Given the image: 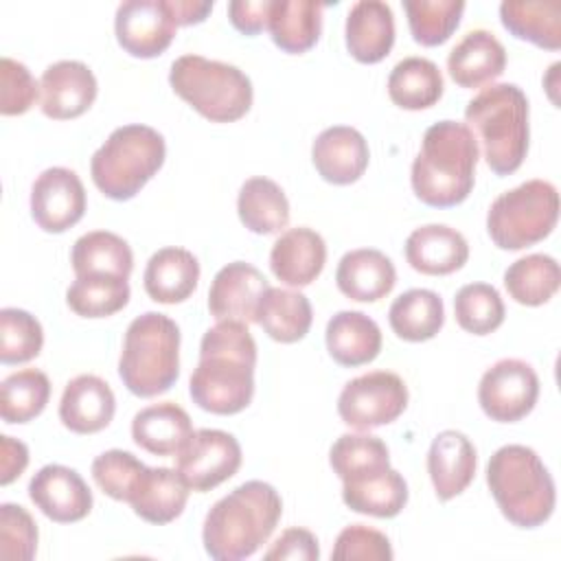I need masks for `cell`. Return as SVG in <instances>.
<instances>
[{
    "label": "cell",
    "instance_id": "obj_1",
    "mask_svg": "<svg viewBox=\"0 0 561 561\" xmlns=\"http://www.w3.org/2000/svg\"><path fill=\"white\" fill-rule=\"evenodd\" d=\"M256 342L248 324L224 320L210 327L199 344V362L191 375L193 403L213 414H237L254 397Z\"/></svg>",
    "mask_w": 561,
    "mask_h": 561
},
{
    "label": "cell",
    "instance_id": "obj_2",
    "mask_svg": "<svg viewBox=\"0 0 561 561\" xmlns=\"http://www.w3.org/2000/svg\"><path fill=\"white\" fill-rule=\"evenodd\" d=\"M280 515L283 500L278 491L263 480H248L206 513L204 550L217 561L252 557L270 539Z\"/></svg>",
    "mask_w": 561,
    "mask_h": 561
},
{
    "label": "cell",
    "instance_id": "obj_3",
    "mask_svg": "<svg viewBox=\"0 0 561 561\" xmlns=\"http://www.w3.org/2000/svg\"><path fill=\"white\" fill-rule=\"evenodd\" d=\"M478 140L458 121H438L425 129L421 149L412 162V191L434 208L465 202L476 182Z\"/></svg>",
    "mask_w": 561,
    "mask_h": 561
},
{
    "label": "cell",
    "instance_id": "obj_4",
    "mask_svg": "<svg viewBox=\"0 0 561 561\" xmlns=\"http://www.w3.org/2000/svg\"><path fill=\"white\" fill-rule=\"evenodd\" d=\"M465 125L476 131L495 175L515 173L528 153V99L515 83H493L465 107Z\"/></svg>",
    "mask_w": 561,
    "mask_h": 561
},
{
    "label": "cell",
    "instance_id": "obj_5",
    "mask_svg": "<svg viewBox=\"0 0 561 561\" xmlns=\"http://www.w3.org/2000/svg\"><path fill=\"white\" fill-rule=\"evenodd\" d=\"M486 484L513 526L537 528L554 511V480L537 451L526 445L500 447L486 462Z\"/></svg>",
    "mask_w": 561,
    "mask_h": 561
},
{
    "label": "cell",
    "instance_id": "obj_6",
    "mask_svg": "<svg viewBox=\"0 0 561 561\" xmlns=\"http://www.w3.org/2000/svg\"><path fill=\"white\" fill-rule=\"evenodd\" d=\"M125 388L142 399L167 392L180 375V329L164 313L147 311L125 331L118 359Z\"/></svg>",
    "mask_w": 561,
    "mask_h": 561
},
{
    "label": "cell",
    "instance_id": "obj_7",
    "mask_svg": "<svg viewBox=\"0 0 561 561\" xmlns=\"http://www.w3.org/2000/svg\"><path fill=\"white\" fill-rule=\"evenodd\" d=\"M164 156V138L153 127H116L90 160L92 182L110 199H131L160 171Z\"/></svg>",
    "mask_w": 561,
    "mask_h": 561
},
{
    "label": "cell",
    "instance_id": "obj_8",
    "mask_svg": "<svg viewBox=\"0 0 561 561\" xmlns=\"http://www.w3.org/2000/svg\"><path fill=\"white\" fill-rule=\"evenodd\" d=\"M173 92L213 123H232L252 107V81L232 64L182 55L171 64Z\"/></svg>",
    "mask_w": 561,
    "mask_h": 561
},
{
    "label": "cell",
    "instance_id": "obj_9",
    "mask_svg": "<svg viewBox=\"0 0 561 561\" xmlns=\"http://www.w3.org/2000/svg\"><path fill=\"white\" fill-rule=\"evenodd\" d=\"M559 219V193L546 180H528L497 195L486 213L491 241L502 250H524L543 241Z\"/></svg>",
    "mask_w": 561,
    "mask_h": 561
},
{
    "label": "cell",
    "instance_id": "obj_10",
    "mask_svg": "<svg viewBox=\"0 0 561 561\" xmlns=\"http://www.w3.org/2000/svg\"><path fill=\"white\" fill-rule=\"evenodd\" d=\"M408 408V386L390 370H373L351 379L337 397L340 419L359 432L397 421Z\"/></svg>",
    "mask_w": 561,
    "mask_h": 561
},
{
    "label": "cell",
    "instance_id": "obj_11",
    "mask_svg": "<svg viewBox=\"0 0 561 561\" xmlns=\"http://www.w3.org/2000/svg\"><path fill=\"white\" fill-rule=\"evenodd\" d=\"M539 397V377L535 368L515 357L495 362L484 370L478 386L482 412L497 423H515L530 414Z\"/></svg>",
    "mask_w": 561,
    "mask_h": 561
},
{
    "label": "cell",
    "instance_id": "obj_12",
    "mask_svg": "<svg viewBox=\"0 0 561 561\" xmlns=\"http://www.w3.org/2000/svg\"><path fill=\"white\" fill-rule=\"evenodd\" d=\"M241 467V445L224 430H197L188 443L178 451L175 469L191 491L206 493Z\"/></svg>",
    "mask_w": 561,
    "mask_h": 561
},
{
    "label": "cell",
    "instance_id": "obj_13",
    "mask_svg": "<svg viewBox=\"0 0 561 561\" xmlns=\"http://www.w3.org/2000/svg\"><path fill=\"white\" fill-rule=\"evenodd\" d=\"M116 39L125 53L140 59L162 55L175 37L178 20L171 0H125L114 18Z\"/></svg>",
    "mask_w": 561,
    "mask_h": 561
},
{
    "label": "cell",
    "instance_id": "obj_14",
    "mask_svg": "<svg viewBox=\"0 0 561 561\" xmlns=\"http://www.w3.org/2000/svg\"><path fill=\"white\" fill-rule=\"evenodd\" d=\"M85 213V188L66 167H50L31 186V217L46 232H66Z\"/></svg>",
    "mask_w": 561,
    "mask_h": 561
},
{
    "label": "cell",
    "instance_id": "obj_15",
    "mask_svg": "<svg viewBox=\"0 0 561 561\" xmlns=\"http://www.w3.org/2000/svg\"><path fill=\"white\" fill-rule=\"evenodd\" d=\"M267 287V278L254 265L232 261L224 265L210 283L208 311L217 322H256V311Z\"/></svg>",
    "mask_w": 561,
    "mask_h": 561
},
{
    "label": "cell",
    "instance_id": "obj_16",
    "mask_svg": "<svg viewBox=\"0 0 561 561\" xmlns=\"http://www.w3.org/2000/svg\"><path fill=\"white\" fill-rule=\"evenodd\" d=\"M31 502L53 522L72 524L92 511V491L70 467L46 465L28 482Z\"/></svg>",
    "mask_w": 561,
    "mask_h": 561
},
{
    "label": "cell",
    "instance_id": "obj_17",
    "mask_svg": "<svg viewBox=\"0 0 561 561\" xmlns=\"http://www.w3.org/2000/svg\"><path fill=\"white\" fill-rule=\"evenodd\" d=\"M94 72L77 59H61L50 64L42 79V112L55 121L77 118L90 110L96 99Z\"/></svg>",
    "mask_w": 561,
    "mask_h": 561
},
{
    "label": "cell",
    "instance_id": "obj_18",
    "mask_svg": "<svg viewBox=\"0 0 561 561\" xmlns=\"http://www.w3.org/2000/svg\"><path fill=\"white\" fill-rule=\"evenodd\" d=\"M311 160L322 180L344 186L364 175L370 151L366 138L355 127L333 125L313 140Z\"/></svg>",
    "mask_w": 561,
    "mask_h": 561
},
{
    "label": "cell",
    "instance_id": "obj_19",
    "mask_svg": "<svg viewBox=\"0 0 561 561\" xmlns=\"http://www.w3.org/2000/svg\"><path fill=\"white\" fill-rule=\"evenodd\" d=\"M327 263L324 239L307 228L285 230L272 245L270 267L274 276L289 287H305L313 283Z\"/></svg>",
    "mask_w": 561,
    "mask_h": 561
},
{
    "label": "cell",
    "instance_id": "obj_20",
    "mask_svg": "<svg viewBox=\"0 0 561 561\" xmlns=\"http://www.w3.org/2000/svg\"><path fill=\"white\" fill-rule=\"evenodd\" d=\"M116 399L107 381L96 375H77L64 388L59 419L75 434H94L114 419Z\"/></svg>",
    "mask_w": 561,
    "mask_h": 561
},
{
    "label": "cell",
    "instance_id": "obj_21",
    "mask_svg": "<svg viewBox=\"0 0 561 561\" xmlns=\"http://www.w3.org/2000/svg\"><path fill=\"white\" fill-rule=\"evenodd\" d=\"M476 447L458 430H443L430 445L427 473L438 500L460 495L476 476Z\"/></svg>",
    "mask_w": 561,
    "mask_h": 561
},
{
    "label": "cell",
    "instance_id": "obj_22",
    "mask_svg": "<svg viewBox=\"0 0 561 561\" xmlns=\"http://www.w3.org/2000/svg\"><path fill=\"white\" fill-rule=\"evenodd\" d=\"M405 261L427 276H445L460 270L469 259L467 239L445 224H427L405 239Z\"/></svg>",
    "mask_w": 561,
    "mask_h": 561
},
{
    "label": "cell",
    "instance_id": "obj_23",
    "mask_svg": "<svg viewBox=\"0 0 561 561\" xmlns=\"http://www.w3.org/2000/svg\"><path fill=\"white\" fill-rule=\"evenodd\" d=\"M506 68L502 42L484 28L469 31L447 55V70L460 88H480L497 79Z\"/></svg>",
    "mask_w": 561,
    "mask_h": 561
},
{
    "label": "cell",
    "instance_id": "obj_24",
    "mask_svg": "<svg viewBox=\"0 0 561 561\" xmlns=\"http://www.w3.org/2000/svg\"><path fill=\"white\" fill-rule=\"evenodd\" d=\"M394 44V15L381 0H357L346 15V48L362 64L381 61Z\"/></svg>",
    "mask_w": 561,
    "mask_h": 561
},
{
    "label": "cell",
    "instance_id": "obj_25",
    "mask_svg": "<svg viewBox=\"0 0 561 561\" xmlns=\"http://www.w3.org/2000/svg\"><path fill=\"white\" fill-rule=\"evenodd\" d=\"M337 289L357 302H375L388 296L397 283L392 261L373 248L346 252L335 270Z\"/></svg>",
    "mask_w": 561,
    "mask_h": 561
},
{
    "label": "cell",
    "instance_id": "obj_26",
    "mask_svg": "<svg viewBox=\"0 0 561 561\" xmlns=\"http://www.w3.org/2000/svg\"><path fill=\"white\" fill-rule=\"evenodd\" d=\"M191 436V416L173 401L147 405L131 421L134 443L156 456H178Z\"/></svg>",
    "mask_w": 561,
    "mask_h": 561
},
{
    "label": "cell",
    "instance_id": "obj_27",
    "mask_svg": "<svg viewBox=\"0 0 561 561\" xmlns=\"http://www.w3.org/2000/svg\"><path fill=\"white\" fill-rule=\"evenodd\" d=\"M199 280V263L193 252L184 248H162L147 261L142 283L151 300L175 305L186 300Z\"/></svg>",
    "mask_w": 561,
    "mask_h": 561
},
{
    "label": "cell",
    "instance_id": "obj_28",
    "mask_svg": "<svg viewBox=\"0 0 561 561\" xmlns=\"http://www.w3.org/2000/svg\"><path fill=\"white\" fill-rule=\"evenodd\" d=\"M327 351L340 366H362L381 351V331L364 311H337L324 331Z\"/></svg>",
    "mask_w": 561,
    "mask_h": 561
},
{
    "label": "cell",
    "instance_id": "obj_29",
    "mask_svg": "<svg viewBox=\"0 0 561 561\" xmlns=\"http://www.w3.org/2000/svg\"><path fill=\"white\" fill-rule=\"evenodd\" d=\"M188 491L191 489L178 469L147 467L129 504L140 519L162 526L182 515Z\"/></svg>",
    "mask_w": 561,
    "mask_h": 561
},
{
    "label": "cell",
    "instance_id": "obj_30",
    "mask_svg": "<svg viewBox=\"0 0 561 561\" xmlns=\"http://www.w3.org/2000/svg\"><path fill=\"white\" fill-rule=\"evenodd\" d=\"M344 504L362 515L394 517L408 504V484L403 476L388 467L342 482Z\"/></svg>",
    "mask_w": 561,
    "mask_h": 561
},
{
    "label": "cell",
    "instance_id": "obj_31",
    "mask_svg": "<svg viewBox=\"0 0 561 561\" xmlns=\"http://www.w3.org/2000/svg\"><path fill=\"white\" fill-rule=\"evenodd\" d=\"M322 9L313 0H272L267 28L274 44L291 55L307 53L320 37Z\"/></svg>",
    "mask_w": 561,
    "mask_h": 561
},
{
    "label": "cell",
    "instance_id": "obj_32",
    "mask_svg": "<svg viewBox=\"0 0 561 561\" xmlns=\"http://www.w3.org/2000/svg\"><path fill=\"white\" fill-rule=\"evenodd\" d=\"M504 28L546 50L561 48V2L559 0H504L500 4Z\"/></svg>",
    "mask_w": 561,
    "mask_h": 561
},
{
    "label": "cell",
    "instance_id": "obj_33",
    "mask_svg": "<svg viewBox=\"0 0 561 561\" xmlns=\"http://www.w3.org/2000/svg\"><path fill=\"white\" fill-rule=\"evenodd\" d=\"M313 320L311 302L302 291L267 287L261 298L256 322L261 329L280 344H294L309 333Z\"/></svg>",
    "mask_w": 561,
    "mask_h": 561
},
{
    "label": "cell",
    "instance_id": "obj_34",
    "mask_svg": "<svg viewBox=\"0 0 561 561\" xmlns=\"http://www.w3.org/2000/svg\"><path fill=\"white\" fill-rule=\"evenodd\" d=\"M237 213L254 234H274L289 224V202L283 188L263 175L250 178L239 188Z\"/></svg>",
    "mask_w": 561,
    "mask_h": 561
},
{
    "label": "cell",
    "instance_id": "obj_35",
    "mask_svg": "<svg viewBox=\"0 0 561 561\" xmlns=\"http://www.w3.org/2000/svg\"><path fill=\"white\" fill-rule=\"evenodd\" d=\"M390 329L405 342L432 340L445 322L443 298L432 289H408L388 309Z\"/></svg>",
    "mask_w": 561,
    "mask_h": 561
},
{
    "label": "cell",
    "instance_id": "obj_36",
    "mask_svg": "<svg viewBox=\"0 0 561 561\" xmlns=\"http://www.w3.org/2000/svg\"><path fill=\"white\" fill-rule=\"evenodd\" d=\"M443 75L425 57H405L394 64L388 77V96L403 110H425L443 96Z\"/></svg>",
    "mask_w": 561,
    "mask_h": 561
},
{
    "label": "cell",
    "instance_id": "obj_37",
    "mask_svg": "<svg viewBox=\"0 0 561 561\" xmlns=\"http://www.w3.org/2000/svg\"><path fill=\"white\" fill-rule=\"evenodd\" d=\"M70 263L77 276L114 274L129 278L134 267V254L123 237L107 230H92L75 241Z\"/></svg>",
    "mask_w": 561,
    "mask_h": 561
},
{
    "label": "cell",
    "instance_id": "obj_38",
    "mask_svg": "<svg viewBox=\"0 0 561 561\" xmlns=\"http://www.w3.org/2000/svg\"><path fill=\"white\" fill-rule=\"evenodd\" d=\"M561 285L559 263L550 254H526L511 263L504 272L508 296L526 307L548 302Z\"/></svg>",
    "mask_w": 561,
    "mask_h": 561
},
{
    "label": "cell",
    "instance_id": "obj_39",
    "mask_svg": "<svg viewBox=\"0 0 561 561\" xmlns=\"http://www.w3.org/2000/svg\"><path fill=\"white\" fill-rule=\"evenodd\" d=\"M66 302L81 318H107L129 302V283L114 274H83L68 287Z\"/></svg>",
    "mask_w": 561,
    "mask_h": 561
},
{
    "label": "cell",
    "instance_id": "obj_40",
    "mask_svg": "<svg viewBox=\"0 0 561 561\" xmlns=\"http://www.w3.org/2000/svg\"><path fill=\"white\" fill-rule=\"evenodd\" d=\"M50 397V381L37 368L11 373L0 386V416L4 423H28L39 416Z\"/></svg>",
    "mask_w": 561,
    "mask_h": 561
},
{
    "label": "cell",
    "instance_id": "obj_41",
    "mask_svg": "<svg viewBox=\"0 0 561 561\" xmlns=\"http://www.w3.org/2000/svg\"><path fill=\"white\" fill-rule=\"evenodd\" d=\"M331 469L337 478L353 480L390 467V451L379 436L373 434H342L329 451Z\"/></svg>",
    "mask_w": 561,
    "mask_h": 561
},
{
    "label": "cell",
    "instance_id": "obj_42",
    "mask_svg": "<svg viewBox=\"0 0 561 561\" xmlns=\"http://www.w3.org/2000/svg\"><path fill=\"white\" fill-rule=\"evenodd\" d=\"M410 33L421 46H440L458 28L462 0H403Z\"/></svg>",
    "mask_w": 561,
    "mask_h": 561
},
{
    "label": "cell",
    "instance_id": "obj_43",
    "mask_svg": "<svg viewBox=\"0 0 561 561\" xmlns=\"http://www.w3.org/2000/svg\"><path fill=\"white\" fill-rule=\"evenodd\" d=\"M504 302L489 283H469L456 291L454 316L460 329L473 335H489L504 322Z\"/></svg>",
    "mask_w": 561,
    "mask_h": 561
},
{
    "label": "cell",
    "instance_id": "obj_44",
    "mask_svg": "<svg viewBox=\"0 0 561 561\" xmlns=\"http://www.w3.org/2000/svg\"><path fill=\"white\" fill-rule=\"evenodd\" d=\"M44 331L35 316L24 309L4 307L0 311V362L24 364L39 355Z\"/></svg>",
    "mask_w": 561,
    "mask_h": 561
},
{
    "label": "cell",
    "instance_id": "obj_45",
    "mask_svg": "<svg viewBox=\"0 0 561 561\" xmlns=\"http://www.w3.org/2000/svg\"><path fill=\"white\" fill-rule=\"evenodd\" d=\"M147 465L123 449H107L92 460V478L99 489L118 502H129L138 489Z\"/></svg>",
    "mask_w": 561,
    "mask_h": 561
},
{
    "label": "cell",
    "instance_id": "obj_46",
    "mask_svg": "<svg viewBox=\"0 0 561 561\" xmlns=\"http://www.w3.org/2000/svg\"><path fill=\"white\" fill-rule=\"evenodd\" d=\"M35 550L37 524L31 513L20 504H0V557L7 561H31Z\"/></svg>",
    "mask_w": 561,
    "mask_h": 561
},
{
    "label": "cell",
    "instance_id": "obj_47",
    "mask_svg": "<svg viewBox=\"0 0 561 561\" xmlns=\"http://www.w3.org/2000/svg\"><path fill=\"white\" fill-rule=\"evenodd\" d=\"M39 94V83L31 70L11 57L0 59V114L18 116L33 107Z\"/></svg>",
    "mask_w": 561,
    "mask_h": 561
},
{
    "label": "cell",
    "instance_id": "obj_48",
    "mask_svg": "<svg viewBox=\"0 0 561 561\" xmlns=\"http://www.w3.org/2000/svg\"><path fill=\"white\" fill-rule=\"evenodd\" d=\"M394 557L390 539L370 526L364 524H351L346 526L331 550V559L348 561V559H362V561H390Z\"/></svg>",
    "mask_w": 561,
    "mask_h": 561
},
{
    "label": "cell",
    "instance_id": "obj_49",
    "mask_svg": "<svg viewBox=\"0 0 561 561\" xmlns=\"http://www.w3.org/2000/svg\"><path fill=\"white\" fill-rule=\"evenodd\" d=\"M320 548L318 539L307 528H287L265 552V559H300V561H318Z\"/></svg>",
    "mask_w": 561,
    "mask_h": 561
},
{
    "label": "cell",
    "instance_id": "obj_50",
    "mask_svg": "<svg viewBox=\"0 0 561 561\" xmlns=\"http://www.w3.org/2000/svg\"><path fill=\"white\" fill-rule=\"evenodd\" d=\"M270 2L272 0H232L228 4V18L243 35H259L267 28Z\"/></svg>",
    "mask_w": 561,
    "mask_h": 561
},
{
    "label": "cell",
    "instance_id": "obj_51",
    "mask_svg": "<svg viewBox=\"0 0 561 561\" xmlns=\"http://www.w3.org/2000/svg\"><path fill=\"white\" fill-rule=\"evenodd\" d=\"M28 465V447L13 436H0V484H11Z\"/></svg>",
    "mask_w": 561,
    "mask_h": 561
},
{
    "label": "cell",
    "instance_id": "obj_52",
    "mask_svg": "<svg viewBox=\"0 0 561 561\" xmlns=\"http://www.w3.org/2000/svg\"><path fill=\"white\" fill-rule=\"evenodd\" d=\"M178 26L199 24L213 11V2H197V0H171Z\"/></svg>",
    "mask_w": 561,
    "mask_h": 561
}]
</instances>
